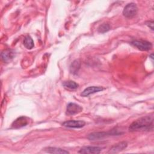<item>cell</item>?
<instances>
[{
    "label": "cell",
    "instance_id": "6da1fadb",
    "mask_svg": "<svg viewBox=\"0 0 154 154\" xmlns=\"http://www.w3.org/2000/svg\"><path fill=\"white\" fill-rule=\"evenodd\" d=\"M153 118L150 116L141 117L133 122L129 127L130 131L149 130L153 126Z\"/></svg>",
    "mask_w": 154,
    "mask_h": 154
},
{
    "label": "cell",
    "instance_id": "7a4b0ae2",
    "mask_svg": "<svg viewBox=\"0 0 154 154\" xmlns=\"http://www.w3.org/2000/svg\"><path fill=\"white\" fill-rule=\"evenodd\" d=\"M116 134H119L117 131L111 130L110 132H93L88 136V138L90 140H100L110 135H116Z\"/></svg>",
    "mask_w": 154,
    "mask_h": 154
},
{
    "label": "cell",
    "instance_id": "3957f363",
    "mask_svg": "<svg viewBox=\"0 0 154 154\" xmlns=\"http://www.w3.org/2000/svg\"><path fill=\"white\" fill-rule=\"evenodd\" d=\"M138 11V7L135 3L131 2L127 4L123 11V15L128 18H131L135 16Z\"/></svg>",
    "mask_w": 154,
    "mask_h": 154
},
{
    "label": "cell",
    "instance_id": "277c9868",
    "mask_svg": "<svg viewBox=\"0 0 154 154\" xmlns=\"http://www.w3.org/2000/svg\"><path fill=\"white\" fill-rule=\"evenodd\" d=\"M131 45L142 51L150 50L152 48V44L147 41L134 40L131 42Z\"/></svg>",
    "mask_w": 154,
    "mask_h": 154
},
{
    "label": "cell",
    "instance_id": "5b68a950",
    "mask_svg": "<svg viewBox=\"0 0 154 154\" xmlns=\"http://www.w3.org/2000/svg\"><path fill=\"white\" fill-rule=\"evenodd\" d=\"M82 110V108L75 103H69L66 108V114L68 116H73L79 113Z\"/></svg>",
    "mask_w": 154,
    "mask_h": 154
},
{
    "label": "cell",
    "instance_id": "8992f818",
    "mask_svg": "<svg viewBox=\"0 0 154 154\" xmlns=\"http://www.w3.org/2000/svg\"><path fill=\"white\" fill-rule=\"evenodd\" d=\"M102 150V148L97 146H84L78 152L79 153L84 154H99Z\"/></svg>",
    "mask_w": 154,
    "mask_h": 154
},
{
    "label": "cell",
    "instance_id": "52a82bcc",
    "mask_svg": "<svg viewBox=\"0 0 154 154\" xmlns=\"http://www.w3.org/2000/svg\"><path fill=\"white\" fill-rule=\"evenodd\" d=\"M85 125V122L82 120H68L66 122H64L63 123V125L67 128H81L84 127Z\"/></svg>",
    "mask_w": 154,
    "mask_h": 154
},
{
    "label": "cell",
    "instance_id": "ba28073f",
    "mask_svg": "<svg viewBox=\"0 0 154 154\" xmlns=\"http://www.w3.org/2000/svg\"><path fill=\"white\" fill-rule=\"evenodd\" d=\"M103 88L99 86H90L86 88L81 93V96L83 97L88 96L90 94H94L103 90Z\"/></svg>",
    "mask_w": 154,
    "mask_h": 154
},
{
    "label": "cell",
    "instance_id": "9c48e42d",
    "mask_svg": "<svg viewBox=\"0 0 154 154\" xmlns=\"http://www.w3.org/2000/svg\"><path fill=\"white\" fill-rule=\"evenodd\" d=\"M28 123V119L26 117H20L16 119L12 123L11 127L14 129L25 126Z\"/></svg>",
    "mask_w": 154,
    "mask_h": 154
},
{
    "label": "cell",
    "instance_id": "30bf717a",
    "mask_svg": "<svg viewBox=\"0 0 154 154\" xmlns=\"http://www.w3.org/2000/svg\"><path fill=\"white\" fill-rule=\"evenodd\" d=\"M127 145H128V144L125 141L120 142V143L114 145L113 146H112V147L109 150L108 153H118V152L123 150V149H125L127 147Z\"/></svg>",
    "mask_w": 154,
    "mask_h": 154
},
{
    "label": "cell",
    "instance_id": "8fae6325",
    "mask_svg": "<svg viewBox=\"0 0 154 154\" xmlns=\"http://www.w3.org/2000/svg\"><path fill=\"white\" fill-rule=\"evenodd\" d=\"M1 58L2 60L5 62V63H8L10 61L13 60L14 56V53L13 51L10 50V49H6L4 50L3 52L1 53Z\"/></svg>",
    "mask_w": 154,
    "mask_h": 154
},
{
    "label": "cell",
    "instance_id": "7c38bea8",
    "mask_svg": "<svg viewBox=\"0 0 154 154\" xmlns=\"http://www.w3.org/2000/svg\"><path fill=\"white\" fill-rule=\"evenodd\" d=\"M45 151L47 153H69V152L64 149L57 148V147H49L45 149Z\"/></svg>",
    "mask_w": 154,
    "mask_h": 154
},
{
    "label": "cell",
    "instance_id": "4fadbf2b",
    "mask_svg": "<svg viewBox=\"0 0 154 154\" xmlns=\"http://www.w3.org/2000/svg\"><path fill=\"white\" fill-rule=\"evenodd\" d=\"M81 67V63L78 60H76L73 61L70 66V71L72 74H76Z\"/></svg>",
    "mask_w": 154,
    "mask_h": 154
},
{
    "label": "cell",
    "instance_id": "5bb4252c",
    "mask_svg": "<svg viewBox=\"0 0 154 154\" xmlns=\"http://www.w3.org/2000/svg\"><path fill=\"white\" fill-rule=\"evenodd\" d=\"M63 85L64 86V88L70 89V90H75L78 88L79 85L75 82V81H64L63 83Z\"/></svg>",
    "mask_w": 154,
    "mask_h": 154
},
{
    "label": "cell",
    "instance_id": "9a60e30c",
    "mask_svg": "<svg viewBox=\"0 0 154 154\" xmlns=\"http://www.w3.org/2000/svg\"><path fill=\"white\" fill-rule=\"evenodd\" d=\"M23 45L28 49H31L34 47V42L30 36L27 35L25 37L23 40Z\"/></svg>",
    "mask_w": 154,
    "mask_h": 154
},
{
    "label": "cell",
    "instance_id": "2e32d148",
    "mask_svg": "<svg viewBox=\"0 0 154 154\" xmlns=\"http://www.w3.org/2000/svg\"><path fill=\"white\" fill-rule=\"evenodd\" d=\"M110 29V26L107 23H103L99 26L97 28V31L100 33H105Z\"/></svg>",
    "mask_w": 154,
    "mask_h": 154
},
{
    "label": "cell",
    "instance_id": "e0dca14e",
    "mask_svg": "<svg viewBox=\"0 0 154 154\" xmlns=\"http://www.w3.org/2000/svg\"><path fill=\"white\" fill-rule=\"evenodd\" d=\"M146 25L153 31V21H149L146 23Z\"/></svg>",
    "mask_w": 154,
    "mask_h": 154
},
{
    "label": "cell",
    "instance_id": "ac0fdd59",
    "mask_svg": "<svg viewBox=\"0 0 154 154\" xmlns=\"http://www.w3.org/2000/svg\"><path fill=\"white\" fill-rule=\"evenodd\" d=\"M150 56L151 57V58H152V59H153V54H151V55H150Z\"/></svg>",
    "mask_w": 154,
    "mask_h": 154
}]
</instances>
